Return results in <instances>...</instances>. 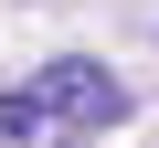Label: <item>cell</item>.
<instances>
[{"label":"cell","mask_w":159,"mask_h":148,"mask_svg":"<svg viewBox=\"0 0 159 148\" xmlns=\"http://www.w3.org/2000/svg\"><path fill=\"white\" fill-rule=\"evenodd\" d=\"M32 95H43V127H53V137H106V127H127V85H117L106 63H85V53L43 63Z\"/></svg>","instance_id":"obj_1"},{"label":"cell","mask_w":159,"mask_h":148,"mask_svg":"<svg viewBox=\"0 0 159 148\" xmlns=\"http://www.w3.org/2000/svg\"><path fill=\"white\" fill-rule=\"evenodd\" d=\"M0 137H53V127H43V95H32V85H11V95H0Z\"/></svg>","instance_id":"obj_2"}]
</instances>
